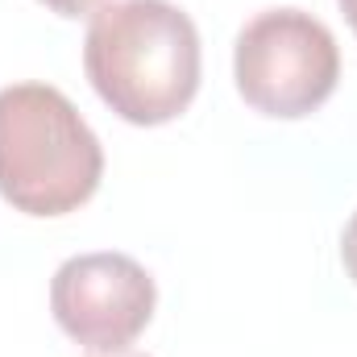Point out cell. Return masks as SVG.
Instances as JSON below:
<instances>
[{
  "mask_svg": "<svg viewBox=\"0 0 357 357\" xmlns=\"http://www.w3.org/2000/svg\"><path fill=\"white\" fill-rule=\"evenodd\" d=\"M84 71L129 125H167L199 91V33L171 0H112L91 13Z\"/></svg>",
  "mask_w": 357,
  "mask_h": 357,
  "instance_id": "cell-1",
  "label": "cell"
},
{
  "mask_svg": "<svg viewBox=\"0 0 357 357\" xmlns=\"http://www.w3.org/2000/svg\"><path fill=\"white\" fill-rule=\"evenodd\" d=\"M104 175V150L79 108L50 84L0 88V195L25 216L84 208Z\"/></svg>",
  "mask_w": 357,
  "mask_h": 357,
  "instance_id": "cell-2",
  "label": "cell"
},
{
  "mask_svg": "<svg viewBox=\"0 0 357 357\" xmlns=\"http://www.w3.org/2000/svg\"><path fill=\"white\" fill-rule=\"evenodd\" d=\"M233 75L250 108L299 121L337 91L341 50L320 17L303 8H266L237 33Z\"/></svg>",
  "mask_w": 357,
  "mask_h": 357,
  "instance_id": "cell-3",
  "label": "cell"
},
{
  "mask_svg": "<svg viewBox=\"0 0 357 357\" xmlns=\"http://www.w3.org/2000/svg\"><path fill=\"white\" fill-rule=\"evenodd\" d=\"M158 287L129 254H79L54 270L50 312L59 328L91 354L129 349L154 320Z\"/></svg>",
  "mask_w": 357,
  "mask_h": 357,
  "instance_id": "cell-4",
  "label": "cell"
},
{
  "mask_svg": "<svg viewBox=\"0 0 357 357\" xmlns=\"http://www.w3.org/2000/svg\"><path fill=\"white\" fill-rule=\"evenodd\" d=\"M50 13H59V17H91V13H100L108 0H42Z\"/></svg>",
  "mask_w": 357,
  "mask_h": 357,
  "instance_id": "cell-5",
  "label": "cell"
},
{
  "mask_svg": "<svg viewBox=\"0 0 357 357\" xmlns=\"http://www.w3.org/2000/svg\"><path fill=\"white\" fill-rule=\"evenodd\" d=\"M341 262L349 270V278L357 282V212L349 216V225H345V233H341Z\"/></svg>",
  "mask_w": 357,
  "mask_h": 357,
  "instance_id": "cell-6",
  "label": "cell"
},
{
  "mask_svg": "<svg viewBox=\"0 0 357 357\" xmlns=\"http://www.w3.org/2000/svg\"><path fill=\"white\" fill-rule=\"evenodd\" d=\"M341 4V13H345V21H349V29L357 33V0H337Z\"/></svg>",
  "mask_w": 357,
  "mask_h": 357,
  "instance_id": "cell-7",
  "label": "cell"
},
{
  "mask_svg": "<svg viewBox=\"0 0 357 357\" xmlns=\"http://www.w3.org/2000/svg\"><path fill=\"white\" fill-rule=\"evenodd\" d=\"M96 357H146V354H129V349H116V354H96Z\"/></svg>",
  "mask_w": 357,
  "mask_h": 357,
  "instance_id": "cell-8",
  "label": "cell"
}]
</instances>
